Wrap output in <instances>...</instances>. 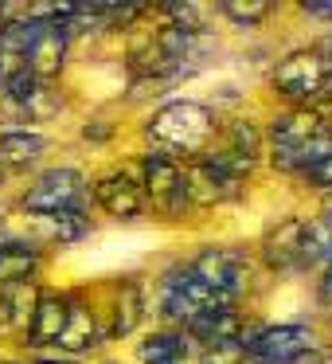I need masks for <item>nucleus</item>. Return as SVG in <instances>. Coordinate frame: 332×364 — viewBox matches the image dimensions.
Here are the masks:
<instances>
[{"label":"nucleus","instance_id":"f257e3e1","mask_svg":"<svg viewBox=\"0 0 332 364\" xmlns=\"http://www.w3.org/2000/svg\"><path fill=\"white\" fill-rule=\"evenodd\" d=\"M215 134H219V122H215V114L204 102H168L145 122L149 149L168 157V161L204 157L211 149Z\"/></svg>","mask_w":332,"mask_h":364},{"label":"nucleus","instance_id":"f03ea898","mask_svg":"<svg viewBox=\"0 0 332 364\" xmlns=\"http://www.w3.org/2000/svg\"><path fill=\"white\" fill-rule=\"evenodd\" d=\"M231 298L215 294L207 282L192 274V267H172L160 274V314L172 325H192L196 317L211 314V309H227Z\"/></svg>","mask_w":332,"mask_h":364},{"label":"nucleus","instance_id":"7ed1b4c3","mask_svg":"<svg viewBox=\"0 0 332 364\" xmlns=\"http://www.w3.org/2000/svg\"><path fill=\"white\" fill-rule=\"evenodd\" d=\"M90 196V184L79 168H48L40 173L20 196V208L28 215H55V212H82Z\"/></svg>","mask_w":332,"mask_h":364},{"label":"nucleus","instance_id":"20e7f679","mask_svg":"<svg viewBox=\"0 0 332 364\" xmlns=\"http://www.w3.org/2000/svg\"><path fill=\"white\" fill-rule=\"evenodd\" d=\"M246 196V181L238 173H231L211 149L204 157L188 161L184 168V200L188 208H219V204H235V200Z\"/></svg>","mask_w":332,"mask_h":364},{"label":"nucleus","instance_id":"39448f33","mask_svg":"<svg viewBox=\"0 0 332 364\" xmlns=\"http://www.w3.org/2000/svg\"><path fill=\"white\" fill-rule=\"evenodd\" d=\"M328 79H332V71L324 67V59L309 48V51H293V55H285L282 63H277L274 90L293 106H316L328 95Z\"/></svg>","mask_w":332,"mask_h":364},{"label":"nucleus","instance_id":"423d86ee","mask_svg":"<svg viewBox=\"0 0 332 364\" xmlns=\"http://www.w3.org/2000/svg\"><path fill=\"white\" fill-rule=\"evenodd\" d=\"M0 95H4V106L16 114L20 122H51L59 110H63V95L59 87L35 79L32 71H12L9 79L0 82Z\"/></svg>","mask_w":332,"mask_h":364},{"label":"nucleus","instance_id":"0eeeda50","mask_svg":"<svg viewBox=\"0 0 332 364\" xmlns=\"http://www.w3.org/2000/svg\"><path fill=\"white\" fill-rule=\"evenodd\" d=\"M141 192L165 220H180V215L188 212L180 161H168V157H160V153H153V149L141 157Z\"/></svg>","mask_w":332,"mask_h":364},{"label":"nucleus","instance_id":"6e6552de","mask_svg":"<svg viewBox=\"0 0 332 364\" xmlns=\"http://www.w3.org/2000/svg\"><path fill=\"white\" fill-rule=\"evenodd\" d=\"M188 267L199 282H207L215 294H223V298H231V301L250 286V262H246V255L235 251V247H204Z\"/></svg>","mask_w":332,"mask_h":364},{"label":"nucleus","instance_id":"1a4fd4ad","mask_svg":"<svg viewBox=\"0 0 332 364\" xmlns=\"http://www.w3.org/2000/svg\"><path fill=\"white\" fill-rule=\"evenodd\" d=\"M243 348L270 364H301L316 348V333L309 325H270L243 341Z\"/></svg>","mask_w":332,"mask_h":364},{"label":"nucleus","instance_id":"9d476101","mask_svg":"<svg viewBox=\"0 0 332 364\" xmlns=\"http://www.w3.org/2000/svg\"><path fill=\"white\" fill-rule=\"evenodd\" d=\"M328 126H332V110H324V106H289L285 114L274 118L270 141H274V149H297V145L324 137Z\"/></svg>","mask_w":332,"mask_h":364},{"label":"nucleus","instance_id":"9b49d317","mask_svg":"<svg viewBox=\"0 0 332 364\" xmlns=\"http://www.w3.org/2000/svg\"><path fill=\"white\" fill-rule=\"evenodd\" d=\"M67 48H71V36H67L63 24H40L35 20V32H32L28 51H24V71H32L35 79L51 82L67 63Z\"/></svg>","mask_w":332,"mask_h":364},{"label":"nucleus","instance_id":"f8f14e48","mask_svg":"<svg viewBox=\"0 0 332 364\" xmlns=\"http://www.w3.org/2000/svg\"><path fill=\"white\" fill-rule=\"evenodd\" d=\"M94 204L102 208L106 215H114V220H137V215L145 212L141 181H133L126 168H114V173H106L94 181Z\"/></svg>","mask_w":332,"mask_h":364},{"label":"nucleus","instance_id":"ddd939ff","mask_svg":"<svg viewBox=\"0 0 332 364\" xmlns=\"http://www.w3.org/2000/svg\"><path fill=\"white\" fill-rule=\"evenodd\" d=\"M71 306H74V294H55V290H40V301H35V317L28 325L24 341L32 348H43V345H55L59 333H63L67 317H71Z\"/></svg>","mask_w":332,"mask_h":364},{"label":"nucleus","instance_id":"4468645a","mask_svg":"<svg viewBox=\"0 0 332 364\" xmlns=\"http://www.w3.org/2000/svg\"><path fill=\"white\" fill-rule=\"evenodd\" d=\"M184 333L192 337V345L199 348H219V345H235L243 341V317L235 306L227 309H211V314L196 317L192 325H184Z\"/></svg>","mask_w":332,"mask_h":364},{"label":"nucleus","instance_id":"2eb2a0df","mask_svg":"<svg viewBox=\"0 0 332 364\" xmlns=\"http://www.w3.org/2000/svg\"><path fill=\"white\" fill-rule=\"evenodd\" d=\"M301 239H305V220H282L266 239H262V262H266L270 270L301 267Z\"/></svg>","mask_w":332,"mask_h":364},{"label":"nucleus","instance_id":"dca6fc26","mask_svg":"<svg viewBox=\"0 0 332 364\" xmlns=\"http://www.w3.org/2000/svg\"><path fill=\"white\" fill-rule=\"evenodd\" d=\"M43 267V251L28 239H0V286L35 282Z\"/></svg>","mask_w":332,"mask_h":364},{"label":"nucleus","instance_id":"f3484780","mask_svg":"<svg viewBox=\"0 0 332 364\" xmlns=\"http://www.w3.org/2000/svg\"><path fill=\"white\" fill-rule=\"evenodd\" d=\"M145 321V294H141V282L137 278H126V282L114 290V301H110V329L106 337L121 341Z\"/></svg>","mask_w":332,"mask_h":364},{"label":"nucleus","instance_id":"a211bd4d","mask_svg":"<svg viewBox=\"0 0 332 364\" xmlns=\"http://www.w3.org/2000/svg\"><path fill=\"white\" fill-rule=\"evenodd\" d=\"M141 364H196V345L184 329H160L141 341Z\"/></svg>","mask_w":332,"mask_h":364},{"label":"nucleus","instance_id":"6ab92c4d","mask_svg":"<svg viewBox=\"0 0 332 364\" xmlns=\"http://www.w3.org/2000/svg\"><path fill=\"white\" fill-rule=\"evenodd\" d=\"M98 341H102V329H98L94 309L82 306V301L74 298L71 317H67L63 333H59V341H55V348H63L67 356H74V360H79V356H82V353H90V348H94Z\"/></svg>","mask_w":332,"mask_h":364},{"label":"nucleus","instance_id":"aec40b11","mask_svg":"<svg viewBox=\"0 0 332 364\" xmlns=\"http://www.w3.org/2000/svg\"><path fill=\"white\" fill-rule=\"evenodd\" d=\"M48 134H40V129H4L0 134V165H12V168H28L35 165V161L48 153Z\"/></svg>","mask_w":332,"mask_h":364},{"label":"nucleus","instance_id":"412c9836","mask_svg":"<svg viewBox=\"0 0 332 364\" xmlns=\"http://www.w3.org/2000/svg\"><path fill=\"white\" fill-rule=\"evenodd\" d=\"M32 223H35V231H40V239H43V243H51V247H71V243H79V239L90 231V223H87V215H82V212L32 215Z\"/></svg>","mask_w":332,"mask_h":364},{"label":"nucleus","instance_id":"4be33fe9","mask_svg":"<svg viewBox=\"0 0 332 364\" xmlns=\"http://www.w3.org/2000/svg\"><path fill=\"white\" fill-rule=\"evenodd\" d=\"M35 301H40L35 282L4 286V298H0V306H4V325L16 329V333H28V325H32V317H35Z\"/></svg>","mask_w":332,"mask_h":364},{"label":"nucleus","instance_id":"5701e85b","mask_svg":"<svg viewBox=\"0 0 332 364\" xmlns=\"http://www.w3.org/2000/svg\"><path fill=\"white\" fill-rule=\"evenodd\" d=\"M227 149H235V153H243V157H250V161H258V153H262V129L254 126V122H231L227 126Z\"/></svg>","mask_w":332,"mask_h":364},{"label":"nucleus","instance_id":"b1692460","mask_svg":"<svg viewBox=\"0 0 332 364\" xmlns=\"http://www.w3.org/2000/svg\"><path fill=\"white\" fill-rule=\"evenodd\" d=\"M223 12H227L238 28H254L270 16V4H223Z\"/></svg>","mask_w":332,"mask_h":364},{"label":"nucleus","instance_id":"393cba45","mask_svg":"<svg viewBox=\"0 0 332 364\" xmlns=\"http://www.w3.org/2000/svg\"><path fill=\"white\" fill-rule=\"evenodd\" d=\"M301 176H305V181L313 184V188H324V192H332V153H324L321 161H313V165H309Z\"/></svg>","mask_w":332,"mask_h":364},{"label":"nucleus","instance_id":"a878e982","mask_svg":"<svg viewBox=\"0 0 332 364\" xmlns=\"http://www.w3.org/2000/svg\"><path fill=\"white\" fill-rule=\"evenodd\" d=\"M301 9H305L309 16H324V20H332V4H321V0H309V4H301Z\"/></svg>","mask_w":332,"mask_h":364},{"label":"nucleus","instance_id":"bb28decb","mask_svg":"<svg viewBox=\"0 0 332 364\" xmlns=\"http://www.w3.org/2000/svg\"><path fill=\"white\" fill-rule=\"evenodd\" d=\"M82 137H87V141H102V137H110V126H87Z\"/></svg>","mask_w":332,"mask_h":364},{"label":"nucleus","instance_id":"cd10ccee","mask_svg":"<svg viewBox=\"0 0 332 364\" xmlns=\"http://www.w3.org/2000/svg\"><path fill=\"white\" fill-rule=\"evenodd\" d=\"M313 364H332V353H324V356H316Z\"/></svg>","mask_w":332,"mask_h":364},{"label":"nucleus","instance_id":"c85d7f7f","mask_svg":"<svg viewBox=\"0 0 332 364\" xmlns=\"http://www.w3.org/2000/svg\"><path fill=\"white\" fill-rule=\"evenodd\" d=\"M0 188H4V165H0Z\"/></svg>","mask_w":332,"mask_h":364},{"label":"nucleus","instance_id":"c756f323","mask_svg":"<svg viewBox=\"0 0 332 364\" xmlns=\"http://www.w3.org/2000/svg\"><path fill=\"white\" fill-rule=\"evenodd\" d=\"M0 239H4V220H0Z\"/></svg>","mask_w":332,"mask_h":364},{"label":"nucleus","instance_id":"7c9ffc66","mask_svg":"<svg viewBox=\"0 0 332 364\" xmlns=\"http://www.w3.org/2000/svg\"><path fill=\"white\" fill-rule=\"evenodd\" d=\"M328 95H332V79H328Z\"/></svg>","mask_w":332,"mask_h":364},{"label":"nucleus","instance_id":"2f4dec72","mask_svg":"<svg viewBox=\"0 0 332 364\" xmlns=\"http://www.w3.org/2000/svg\"><path fill=\"white\" fill-rule=\"evenodd\" d=\"M258 364H270V360H258Z\"/></svg>","mask_w":332,"mask_h":364}]
</instances>
